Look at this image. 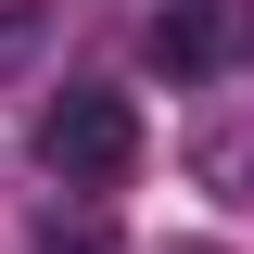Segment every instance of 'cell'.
I'll use <instances>...</instances> for the list:
<instances>
[{"label":"cell","instance_id":"cell-2","mask_svg":"<svg viewBox=\"0 0 254 254\" xmlns=\"http://www.w3.org/2000/svg\"><path fill=\"white\" fill-rule=\"evenodd\" d=\"M153 64L178 76V89L242 76V64H254V0H165V13H153Z\"/></svg>","mask_w":254,"mask_h":254},{"label":"cell","instance_id":"cell-4","mask_svg":"<svg viewBox=\"0 0 254 254\" xmlns=\"http://www.w3.org/2000/svg\"><path fill=\"white\" fill-rule=\"evenodd\" d=\"M203 178H216L229 203H254V140H203Z\"/></svg>","mask_w":254,"mask_h":254},{"label":"cell","instance_id":"cell-1","mask_svg":"<svg viewBox=\"0 0 254 254\" xmlns=\"http://www.w3.org/2000/svg\"><path fill=\"white\" fill-rule=\"evenodd\" d=\"M38 165H51V190H76V203H102V190L140 178V115H127V89H51L38 102Z\"/></svg>","mask_w":254,"mask_h":254},{"label":"cell","instance_id":"cell-3","mask_svg":"<svg viewBox=\"0 0 254 254\" xmlns=\"http://www.w3.org/2000/svg\"><path fill=\"white\" fill-rule=\"evenodd\" d=\"M38 38H51V0H0V76L38 64Z\"/></svg>","mask_w":254,"mask_h":254},{"label":"cell","instance_id":"cell-5","mask_svg":"<svg viewBox=\"0 0 254 254\" xmlns=\"http://www.w3.org/2000/svg\"><path fill=\"white\" fill-rule=\"evenodd\" d=\"M26 254H102V242H64V229H38V242H26Z\"/></svg>","mask_w":254,"mask_h":254}]
</instances>
